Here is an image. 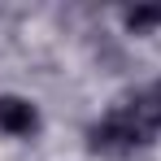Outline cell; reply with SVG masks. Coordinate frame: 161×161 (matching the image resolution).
Masks as SVG:
<instances>
[{
	"mask_svg": "<svg viewBox=\"0 0 161 161\" xmlns=\"http://www.w3.org/2000/svg\"><path fill=\"white\" fill-rule=\"evenodd\" d=\"M157 131H161V100L157 96H135L126 105H118L109 118H100V122L87 131V144H92V153L126 157L135 148L153 144Z\"/></svg>",
	"mask_w": 161,
	"mask_h": 161,
	"instance_id": "obj_1",
	"label": "cell"
},
{
	"mask_svg": "<svg viewBox=\"0 0 161 161\" xmlns=\"http://www.w3.org/2000/svg\"><path fill=\"white\" fill-rule=\"evenodd\" d=\"M0 131L4 135H35L39 131V113H35V105L31 100H22V96H0Z\"/></svg>",
	"mask_w": 161,
	"mask_h": 161,
	"instance_id": "obj_2",
	"label": "cell"
},
{
	"mask_svg": "<svg viewBox=\"0 0 161 161\" xmlns=\"http://www.w3.org/2000/svg\"><path fill=\"white\" fill-rule=\"evenodd\" d=\"M157 22H161L157 4H153V9H131V13H126V26H131V31H148V26H157Z\"/></svg>",
	"mask_w": 161,
	"mask_h": 161,
	"instance_id": "obj_3",
	"label": "cell"
},
{
	"mask_svg": "<svg viewBox=\"0 0 161 161\" xmlns=\"http://www.w3.org/2000/svg\"><path fill=\"white\" fill-rule=\"evenodd\" d=\"M153 96H157V100H161V87H157V92H153Z\"/></svg>",
	"mask_w": 161,
	"mask_h": 161,
	"instance_id": "obj_4",
	"label": "cell"
}]
</instances>
